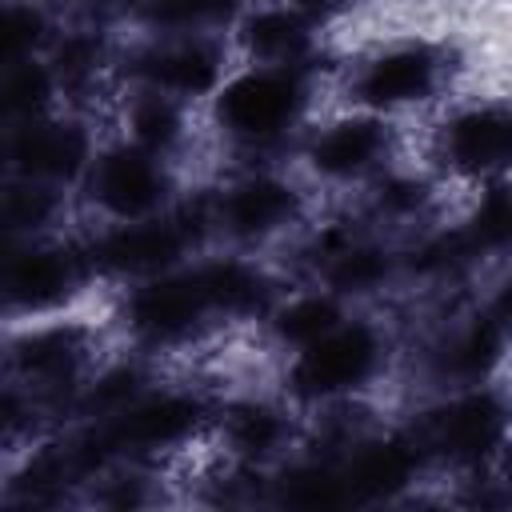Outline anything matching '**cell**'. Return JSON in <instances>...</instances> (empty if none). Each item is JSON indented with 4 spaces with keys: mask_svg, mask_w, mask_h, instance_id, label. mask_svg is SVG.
Returning <instances> with one entry per match:
<instances>
[{
    "mask_svg": "<svg viewBox=\"0 0 512 512\" xmlns=\"http://www.w3.org/2000/svg\"><path fill=\"white\" fill-rule=\"evenodd\" d=\"M340 64V60H336ZM336 64H232L200 108L204 140L228 164H288L308 120L328 104Z\"/></svg>",
    "mask_w": 512,
    "mask_h": 512,
    "instance_id": "cell-1",
    "label": "cell"
},
{
    "mask_svg": "<svg viewBox=\"0 0 512 512\" xmlns=\"http://www.w3.org/2000/svg\"><path fill=\"white\" fill-rule=\"evenodd\" d=\"M464 72L468 56L456 36L404 28L344 56L332 76V96L336 104L364 108L408 128L456 96L464 88Z\"/></svg>",
    "mask_w": 512,
    "mask_h": 512,
    "instance_id": "cell-2",
    "label": "cell"
},
{
    "mask_svg": "<svg viewBox=\"0 0 512 512\" xmlns=\"http://www.w3.org/2000/svg\"><path fill=\"white\" fill-rule=\"evenodd\" d=\"M276 360V392L300 416H320L372 404L400 364V336L380 308H352L324 336Z\"/></svg>",
    "mask_w": 512,
    "mask_h": 512,
    "instance_id": "cell-3",
    "label": "cell"
},
{
    "mask_svg": "<svg viewBox=\"0 0 512 512\" xmlns=\"http://www.w3.org/2000/svg\"><path fill=\"white\" fill-rule=\"evenodd\" d=\"M408 424L416 428L436 480L468 488L472 504H484V488H504L512 424L504 380L428 392Z\"/></svg>",
    "mask_w": 512,
    "mask_h": 512,
    "instance_id": "cell-4",
    "label": "cell"
},
{
    "mask_svg": "<svg viewBox=\"0 0 512 512\" xmlns=\"http://www.w3.org/2000/svg\"><path fill=\"white\" fill-rule=\"evenodd\" d=\"M212 244L280 256L320 208L292 164H228L204 184Z\"/></svg>",
    "mask_w": 512,
    "mask_h": 512,
    "instance_id": "cell-5",
    "label": "cell"
},
{
    "mask_svg": "<svg viewBox=\"0 0 512 512\" xmlns=\"http://www.w3.org/2000/svg\"><path fill=\"white\" fill-rule=\"evenodd\" d=\"M112 344V324L92 316L88 304L40 320L0 324V376L24 388L60 428L72 392Z\"/></svg>",
    "mask_w": 512,
    "mask_h": 512,
    "instance_id": "cell-6",
    "label": "cell"
},
{
    "mask_svg": "<svg viewBox=\"0 0 512 512\" xmlns=\"http://www.w3.org/2000/svg\"><path fill=\"white\" fill-rule=\"evenodd\" d=\"M108 324H112L116 344L144 352L156 364L164 356H184L192 348H204L216 336H228L200 280L196 256L168 272L112 288Z\"/></svg>",
    "mask_w": 512,
    "mask_h": 512,
    "instance_id": "cell-7",
    "label": "cell"
},
{
    "mask_svg": "<svg viewBox=\"0 0 512 512\" xmlns=\"http://www.w3.org/2000/svg\"><path fill=\"white\" fill-rule=\"evenodd\" d=\"M408 152V128L328 100L292 148V168L320 200H352L376 172Z\"/></svg>",
    "mask_w": 512,
    "mask_h": 512,
    "instance_id": "cell-8",
    "label": "cell"
},
{
    "mask_svg": "<svg viewBox=\"0 0 512 512\" xmlns=\"http://www.w3.org/2000/svg\"><path fill=\"white\" fill-rule=\"evenodd\" d=\"M420 124H424L420 160L448 192L464 196L480 184L508 176L512 104L500 88H460Z\"/></svg>",
    "mask_w": 512,
    "mask_h": 512,
    "instance_id": "cell-9",
    "label": "cell"
},
{
    "mask_svg": "<svg viewBox=\"0 0 512 512\" xmlns=\"http://www.w3.org/2000/svg\"><path fill=\"white\" fill-rule=\"evenodd\" d=\"M80 240L92 260V272L104 292L168 272L196 252L212 244L208 228V204H204V184H188L184 196L144 220H124V224H84L80 220Z\"/></svg>",
    "mask_w": 512,
    "mask_h": 512,
    "instance_id": "cell-10",
    "label": "cell"
},
{
    "mask_svg": "<svg viewBox=\"0 0 512 512\" xmlns=\"http://www.w3.org/2000/svg\"><path fill=\"white\" fill-rule=\"evenodd\" d=\"M308 440V436H304ZM332 452L344 508H404L436 480L428 452L408 420L364 416L336 440H308Z\"/></svg>",
    "mask_w": 512,
    "mask_h": 512,
    "instance_id": "cell-11",
    "label": "cell"
},
{
    "mask_svg": "<svg viewBox=\"0 0 512 512\" xmlns=\"http://www.w3.org/2000/svg\"><path fill=\"white\" fill-rule=\"evenodd\" d=\"M508 344H512L508 276L500 268L496 276H484L480 288L460 296V304L440 320V328L424 344L420 364H424L428 392L504 380Z\"/></svg>",
    "mask_w": 512,
    "mask_h": 512,
    "instance_id": "cell-12",
    "label": "cell"
},
{
    "mask_svg": "<svg viewBox=\"0 0 512 512\" xmlns=\"http://www.w3.org/2000/svg\"><path fill=\"white\" fill-rule=\"evenodd\" d=\"M100 288L80 240V224L32 236L0 252V324L84 308Z\"/></svg>",
    "mask_w": 512,
    "mask_h": 512,
    "instance_id": "cell-13",
    "label": "cell"
},
{
    "mask_svg": "<svg viewBox=\"0 0 512 512\" xmlns=\"http://www.w3.org/2000/svg\"><path fill=\"white\" fill-rule=\"evenodd\" d=\"M188 188V168L136 148L104 128L100 148L76 188V216L84 224H124L168 212Z\"/></svg>",
    "mask_w": 512,
    "mask_h": 512,
    "instance_id": "cell-14",
    "label": "cell"
},
{
    "mask_svg": "<svg viewBox=\"0 0 512 512\" xmlns=\"http://www.w3.org/2000/svg\"><path fill=\"white\" fill-rule=\"evenodd\" d=\"M236 64L228 36H128L116 56V88H152L204 108Z\"/></svg>",
    "mask_w": 512,
    "mask_h": 512,
    "instance_id": "cell-15",
    "label": "cell"
},
{
    "mask_svg": "<svg viewBox=\"0 0 512 512\" xmlns=\"http://www.w3.org/2000/svg\"><path fill=\"white\" fill-rule=\"evenodd\" d=\"M304 440V416L268 388H224L216 396L212 428H208V452L232 468L244 472H272L284 464Z\"/></svg>",
    "mask_w": 512,
    "mask_h": 512,
    "instance_id": "cell-16",
    "label": "cell"
},
{
    "mask_svg": "<svg viewBox=\"0 0 512 512\" xmlns=\"http://www.w3.org/2000/svg\"><path fill=\"white\" fill-rule=\"evenodd\" d=\"M100 136H104L100 112L60 104L28 124L8 128V176L76 196L100 148Z\"/></svg>",
    "mask_w": 512,
    "mask_h": 512,
    "instance_id": "cell-17",
    "label": "cell"
},
{
    "mask_svg": "<svg viewBox=\"0 0 512 512\" xmlns=\"http://www.w3.org/2000/svg\"><path fill=\"white\" fill-rule=\"evenodd\" d=\"M240 64H336L328 28L292 0H252L228 28Z\"/></svg>",
    "mask_w": 512,
    "mask_h": 512,
    "instance_id": "cell-18",
    "label": "cell"
},
{
    "mask_svg": "<svg viewBox=\"0 0 512 512\" xmlns=\"http://www.w3.org/2000/svg\"><path fill=\"white\" fill-rule=\"evenodd\" d=\"M352 204L372 228L400 240V236L416 232L420 224H428L432 216H440L448 208V188L432 176V168L420 156L404 152L384 172H376L352 196Z\"/></svg>",
    "mask_w": 512,
    "mask_h": 512,
    "instance_id": "cell-19",
    "label": "cell"
},
{
    "mask_svg": "<svg viewBox=\"0 0 512 512\" xmlns=\"http://www.w3.org/2000/svg\"><path fill=\"white\" fill-rule=\"evenodd\" d=\"M112 132L152 156H164V160L188 168V156L204 140V120H200V108L180 104L164 92L116 88L112 92Z\"/></svg>",
    "mask_w": 512,
    "mask_h": 512,
    "instance_id": "cell-20",
    "label": "cell"
},
{
    "mask_svg": "<svg viewBox=\"0 0 512 512\" xmlns=\"http://www.w3.org/2000/svg\"><path fill=\"white\" fill-rule=\"evenodd\" d=\"M348 312L352 308L340 296H332L328 288H320L312 280H288L252 332L260 336L264 348H272V356H284V352H296L308 340L324 336Z\"/></svg>",
    "mask_w": 512,
    "mask_h": 512,
    "instance_id": "cell-21",
    "label": "cell"
},
{
    "mask_svg": "<svg viewBox=\"0 0 512 512\" xmlns=\"http://www.w3.org/2000/svg\"><path fill=\"white\" fill-rule=\"evenodd\" d=\"M252 0H120L116 24L128 36H228Z\"/></svg>",
    "mask_w": 512,
    "mask_h": 512,
    "instance_id": "cell-22",
    "label": "cell"
},
{
    "mask_svg": "<svg viewBox=\"0 0 512 512\" xmlns=\"http://www.w3.org/2000/svg\"><path fill=\"white\" fill-rule=\"evenodd\" d=\"M452 216L476 256V264L484 272H500L508 264V248H512V184H508V176L464 192L456 200Z\"/></svg>",
    "mask_w": 512,
    "mask_h": 512,
    "instance_id": "cell-23",
    "label": "cell"
},
{
    "mask_svg": "<svg viewBox=\"0 0 512 512\" xmlns=\"http://www.w3.org/2000/svg\"><path fill=\"white\" fill-rule=\"evenodd\" d=\"M76 216V196L32 184V180H0V252L32 240V236H48L60 228H72Z\"/></svg>",
    "mask_w": 512,
    "mask_h": 512,
    "instance_id": "cell-24",
    "label": "cell"
},
{
    "mask_svg": "<svg viewBox=\"0 0 512 512\" xmlns=\"http://www.w3.org/2000/svg\"><path fill=\"white\" fill-rule=\"evenodd\" d=\"M60 104H64V92H60V80L44 56L16 60V64L0 68V128L4 132L36 120Z\"/></svg>",
    "mask_w": 512,
    "mask_h": 512,
    "instance_id": "cell-25",
    "label": "cell"
},
{
    "mask_svg": "<svg viewBox=\"0 0 512 512\" xmlns=\"http://www.w3.org/2000/svg\"><path fill=\"white\" fill-rule=\"evenodd\" d=\"M60 16L44 0H0V68L48 56Z\"/></svg>",
    "mask_w": 512,
    "mask_h": 512,
    "instance_id": "cell-26",
    "label": "cell"
},
{
    "mask_svg": "<svg viewBox=\"0 0 512 512\" xmlns=\"http://www.w3.org/2000/svg\"><path fill=\"white\" fill-rule=\"evenodd\" d=\"M296 8H304L312 20H320L324 28H332L336 20H344V16H352L364 0H292Z\"/></svg>",
    "mask_w": 512,
    "mask_h": 512,
    "instance_id": "cell-27",
    "label": "cell"
},
{
    "mask_svg": "<svg viewBox=\"0 0 512 512\" xmlns=\"http://www.w3.org/2000/svg\"><path fill=\"white\" fill-rule=\"evenodd\" d=\"M0 180H8V132L0 128Z\"/></svg>",
    "mask_w": 512,
    "mask_h": 512,
    "instance_id": "cell-28",
    "label": "cell"
}]
</instances>
